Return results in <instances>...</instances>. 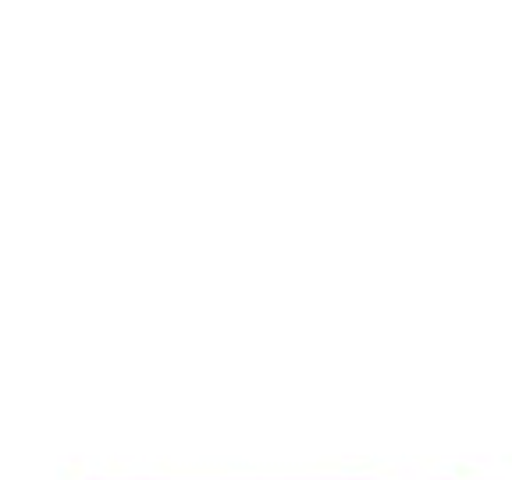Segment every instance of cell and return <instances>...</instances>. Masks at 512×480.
Segmentation results:
<instances>
[]
</instances>
